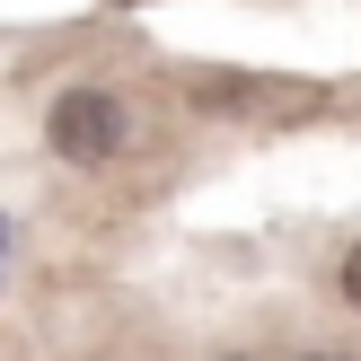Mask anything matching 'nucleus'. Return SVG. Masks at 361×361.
<instances>
[{"label": "nucleus", "instance_id": "nucleus-1", "mask_svg": "<svg viewBox=\"0 0 361 361\" xmlns=\"http://www.w3.org/2000/svg\"><path fill=\"white\" fill-rule=\"evenodd\" d=\"M44 141L71 168H106V159L123 150V97L115 88H62L53 115H44Z\"/></svg>", "mask_w": 361, "mask_h": 361}, {"label": "nucleus", "instance_id": "nucleus-2", "mask_svg": "<svg viewBox=\"0 0 361 361\" xmlns=\"http://www.w3.org/2000/svg\"><path fill=\"white\" fill-rule=\"evenodd\" d=\"M335 282H344V300H353V309H361V247H353V256H344V274H335Z\"/></svg>", "mask_w": 361, "mask_h": 361}, {"label": "nucleus", "instance_id": "nucleus-3", "mask_svg": "<svg viewBox=\"0 0 361 361\" xmlns=\"http://www.w3.org/2000/svg\"><path fill=\"white\" fill-rule=\"evenodd\" d=\"M309 361H335V353H309Z\"/></svg>", "mask_w": 361, "mask_h": 361}, {"label": "nucleus", "instance_id": "nucleus-4", "mask_svg": "<svg viewBox=\"0 0 361 361\" xmlns=\"http://www.w3.org/2000/svg\"><path fill=\"white\" fill-rule=\"evenodd\" d=\"M0 238H9V221H0Z\"/></svg>", "mask_w": 361, "mask_h": 361}]
</instances>
